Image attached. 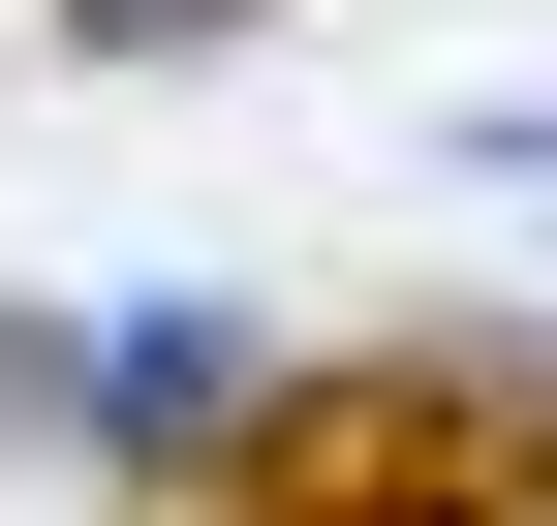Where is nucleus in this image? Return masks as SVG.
<instances>
[{"label":"nucleus","mask_w":557,"mask_h":526,"mask_svg":"<svg viewBox=\"0 0 557 526\" xmlns=\"http://www.w3.org/2000/svg\"><path fill=\"white\" fill-rule=\"evenodd\" d=\"M186 526H557V403H496V372H310L278 434H218Z\"/></svg>","instance_id":"obj_1"}]
</instances>
